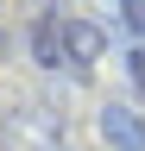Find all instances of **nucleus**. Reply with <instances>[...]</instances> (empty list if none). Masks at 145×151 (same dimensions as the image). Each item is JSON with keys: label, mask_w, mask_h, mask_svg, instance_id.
I'll list each match as a JSON object with an SVG mask.
<instances>
[{"label": "nucleus", "mask_w": 145, "mask_h": 151, "mask_svg": "<svg viewBox=\"0 0 145 151\" xmlns=\"http://www.w3.org/2000/svg\"><path fill=\"white\" fill-rule=\"evenodd\" d=\"M57 32H63V63H76V69H88L107 50V38H101L95 19H57Z\"/></svg>", "instance_id": "obj_1"}, {"label": "nucleus", "mask_w": 145, "mask_h": 151, "mask_svg": "<svg viewBox=\"0 0 145 151\" xmlns=\"http://www.w3.org/2000/svg\"><path fill=\"white\" fill-rule=\"evenodd\" d=\"M101 139L114 145V151H145V120L126 101H107L101 107Z\"/></svg>", "instance_id": "obj_2"}, {"label": "nucleus", "mask_w": 145, "mask_h": 151, "mask_svg": "<svg viewBox=\"0 0 145 151\" xmlns=\"http://www.w3.org/2000/svg\"><path fill=\"white\" fill-rule=\"evenodd\" d=\"M25 44H32V57H38V69H63V32H57V19L25 25Z\"/></svg>", "instance_id": "obj_3"}, {"label": "nucleus", "mask_w": 145, "mask_h": 151, "mask_svg": "<svg viewBox=\"0 0 145 151\" xmlns=\"http://www.w3.org/2000/svg\"><path fill=\"white\" fill-rule=\"evenodd\" d=\"M126 76H133V94H145V50H126Z\"/></svg>", "instance_id": "obj_4"}, {"label": "nucleus", "mask_w": 145, "mask_h": 151, "mask_svg": "<svg viewBox=\"0 0 145 151\" xmlns=\"http://www.w3.org/2000/svg\"><path fill=\"white\" fill-rule=\"evenodd\" d=\"M120 19H126V32H139V38H145V0H126V13H120Z\"/></svg>", "instance_id": "obj_5"}]
</instances>
